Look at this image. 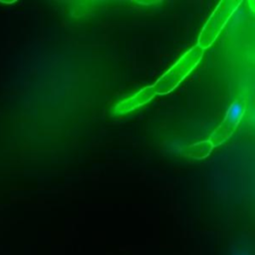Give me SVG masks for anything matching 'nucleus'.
<instances>
[]
</instances>
